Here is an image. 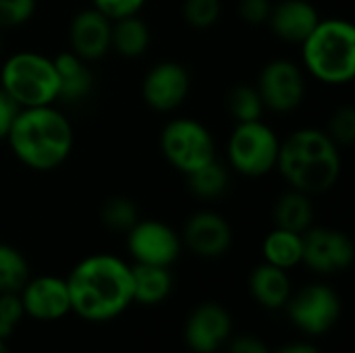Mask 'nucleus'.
Here are the masks:
<instances>
[{
    "label": "nucleus",
    "instance_id": "35",
    "mask_svg": "<svg viewBox=\"0 0 355 353\" xmlns=\"http://www.w3.org/2000/svg\"><path fill=\"white\" fill-rule=\"evenodd\" d=\"M17 110H19V106L0 89V141H4L6 139V135H8V129H10V125H12V121H15V114H17Z\"/></svg>",
    "mask_w": 355,
    "mask_h": 353
},
{
    "label": "nucleus",
    "instance_id": "18",
    "mask_svg": "<svg viewBox=\"0 0 355 353\" xmlns=\"http://www.w3.org/2000/svg\"><path fill=\"white\" fill-rule=\"evenodd\" d=\"M52 60L58 79V100L64 104L85 102L94 89V73L89 62L71 50L58 52Z\"/></svg>",
    "mask_w": 355,
    "mask_h": 353
},
{
    "label": "nucleus",
    "instance_id": "8",
    "mask_svg": "<svg viewBox=\"0 0 355 353\" xmlns=\"http://www.w3.org/2000/svg\"><path fill=\"white\" fill-rule=\"evenodd\" d=\"M285 308L291 322L312 337L329 333L341 316V300L337 291L322 283H312L297 293H291Z\"/></svg>",
    "mask_w": 355,
    "mask_h": 353
},
{
    "label": "nucleus",
    "instance_id": "17",
    "mask_svg": "<svg viewBox=\"0 0 355 353\" xmlns=\"http://www.w3.org/2000/svg\"><path fill=\"white\" fill-rule=\"evenodd\" d=\"M266 23L279 40L302 44L320 23V15L310 0H279Z\"/></svg>",
    "mask_w": 355,
    "mask_h": 353
},
{
    "label": "nucleus",
    "instance_id": "11",
    "mask_svg": "<svg viewBox=\"0 0 355 353\" xmlns=\"http://www.w3.org/2000/svg\"><path fill=\"white\" fill-rule=\"evenodd\" d=\"M355 250L347 233L329 227H310L304 233L302 264L318 275L343 273L352 266Z\"/></svg>",
    "mask_w": 355,
    "mask_h": 353
},
{
    "label": "nucleus",
    "instance_id": "36",
    "mask_svg": "<svg viewBox=\"0 0 355 353\" xmlns=\"http://www.w3.org/2000/svg\"><path fill=\"white\" fill-rule=\"evenodd\" d=\"M270 353H320L314 345H308V343H293V345H285L277 352Z\"/></svg>",
    "mask_w": 355,
    "mask_h": 353
},
{
    "label": "nucleus",
    "instance_id": "6",
    "mask_svg": "<svg viewBox=\"0 0 355 353\" xmlns=\"http://www.w3.org/2000/svg\"><path fill=\"white\" fill-rule=\"evenodd\" d=\"M281 139L262 119L237 123L227 141V160L243 177H264L277 169Z\"/></svg>",
    "mask_w": 355,
    "mask_h": 353
},
{
    "label": "nucleus",
    "instance_id": "31",
    "mask_svg": "<svg viewBox=\"0 0 355 353\" xmlns=\"http://www.w3.org/2000/svg\"><path fill=\"white\" fill-rule=\"evenodd\" d=\"M25 316L19 293H0V339H8Z\"/></svg>",
    "mask_w": 355,
    "mask_h": 353
},
{
    "label": "nucleus",
    "instance_id": "3",
    "mask_svg": "<svg viewBox=\"0 0 355 353\" xmlns=\"http://www.w3.org/2000/svg\"><path fill=\"white\" fill-rule=\"evenodd\" d=\"M275 171L291 189L324 193L341 177V152L324 129L302 127L281 141Z\"/></svg>",
    "mask_w": 355,
    "mask_h": 353
},
{
    "label": "nucleus",
    "instance_id": "32",
    "mask_svg": "<svg viewBox=\"0 0 355 353\" xmlns=\"http://www.w3.org/2000/svg\"><path fill=\"white\" fill-rule=\"evenodd\" d=\"M148 0H92V6L100 10L104 17L110 21L129 17V15H139V10L146 6Z\"/></svg>",
    "mask_w": 355,
    "mask_h": 353
},
{
    "label": "nucleus",
    "instance_id": "20",
    "mask_svg": "<svg viewBox=\"0 0 355 353\" xmlns=\"http://www.w3.org/2000/svg\"><path fill=\"white\" fill-rule=\"evenodd\" d=\"M133 304L156 306L162 304L173 293V275L166 266L152 264H133Z\"/></svg>",
    "mask_w": 355,
    "mask_h": 353
},
{
    "label": "nucleus",
    "instance_id": "38",
    "mask_svg": "<svg viewBox=\"0 0 355 353\" xmlns=\"http://www.w3.org/2000/svg\"><path fill=\"white\" fill-rule=\"evenodd\" d=\"M0 52H2V35H0Z\"/></svg>",
    "mask_w": 355,
    "mask_h": 353
},
{
    "label": "nucleus",
    "instance_id": "14",
    "mask_svg": "<svg viewBox=\"0 0 355 353\" xmlns=\"http://www.w3.org/2000/svg\"><path fill=\"white\" fill-rule=\"evenodd\" d=\"M233 320L227 308L214 302L200 304L185 322V343L196 353H216L231 337Z\"/></svg>",
    "mask_w": 355,
    "mask_h": 353
},
{
    "label": "nucleus",
    "instance_id": "21",
    "mask_svg": "<svg viewBox=\"0 0 355 353\" xmlns=\"http://www.w3.org/2000/svg\"><path fill=\"white\" fill-rule=\"evenodd\" d=\"M150 27L139 15L114 19L110 25V50L123 58H139L150 48Z\"/></svg>",
    "mask_w": 355,
    "mask_h": 353
},
{
    "label": "nucleus",
    "instance_id": "12",
    "mask_svg": "<svg viewBox=\"0 0 355 353\" xmlns=\"http://www.w3.org/2000/svg\"><path fill=\"white\" fill-rule=\"evenodd\" d=\"M191 89V77L185 64L162 60L154 64L141 81V98L156 112L177 110Z\"/></svg>",
    "mask_w": 355,
    "mask_h": 353
},
{
    "label": "nucleus",
    "instance_id": "24",
    "mask_svg": "<svg viewBox=\"0 0 355 353\" xmlns=\"http://www.w3.org/2000/svg\"><path fill=\"white\" fill-rule=\"evenodd\" d=\"M187 181V189L198 198V200H218L220 196L227 193L229 189V171L225 164H220L218 160H212L204 166H200L198 171L185 175Z\"/></svg>",
    "mask_w": 355,
    "mask_h": 353
},
{
    "label": "nucleus",
    "instance_id": "23",
    "mask_svg": "<svg viewBox=\"0 0 355 353\" xmlns=\"http://www.w3.org/2000/svg\"><path fill=\"white\" fill-rule=\"evenodd\" d=\"M262 256H264V262H268V264H272L277 268H283V270L295 268L297 264H302L304 235L275 227L264 237Z\"/></svg>",
    "mask_w": 355,
    "mask_h": 353
},
{
    "label": "nucleus",
    "instance_id": "15",
    "mask_svg": "<svg viewBox=\"0 0 355 353\" xmlns=\"http://www.w3.org/2000/svg\"><path fill=\"white\" fill-rule=\"evenodd\" d=\"M19 295L25 314L42 322L60 320L71 312L67 279H58L52 275H44L35 279L29 277V281L23 285Z\"/></svg>",
    "mask_w": 355,
    "mask_h": 353
},
{
    "label": "nucleus",
    "instance_id": "5",
    "mask_svg": "<svg viewBox=\"0 0 355 353\" xmlns=\"http://www.w3.org/2000/svg\"><path fill=\"white\" fill-rule=\"evenodd\" d=\"M0 89L19 108L54 104L58 100L54 60L33 50L10 54L0 67Z\"/></svg>",
    "mask_w": 355,
    "mask_h": 353
},
{
    "label": "nucleus",
    "instance_id": "34",
    "mask_svg": "<svg viewBox=\"0 0 355 353\" xmlns=\"http://www.w3.org/2000/svg\"><path fill=\"white\" fill-rule=\"evenodd\" d=\"M229 353H270V350L262 339L254 335H241L229 343Z\"/></svg>",
    "mask_w": 355,
    "mask_h": 353
},
{
    "label": "nucleus",
    "instance_id": "30",
    "mask_svg": "<svg viewBox=\"0 0 355 353\" xmlns=\"http://www.w3.org/2000/svg\"><path fill=\"white\" fill-rule=\"evenodd\" d=\"M35 0H0V31L25 25L35 15Z\"/></svg>",
    "mask_w": 355,
    "mask_h": 353
},
{
    "label": "nucleus",
    "instance_id": "29",
    "mask_svg": "<svg viewBox=\"0 0 355 353\" xmlns=\"http://www.w3.org/2000/svg\"><path fill=\"white\" fill-rule=\"evenodd\" d=\"M329 137L339 146L347 148L355 141V110L352 106H341L333 112L329 127L324 129Z\"/></svg>",
    "mask_w": 355,
    "mask_h": 353
},
{
    "label": "nucleus",
    "instance_id": "9",
    "mask_svg": "<svg viewBox=\"0 0 355 353\" xmlns=\"http://www.w3.org/2000/svg\"><path fill=\"white\" fill-rule=\"evenodd\" d=\"M256 89L262 98L264 110L279 114L293 112L306 96L304 69L287 58L270 60L258 77Z\"/></svg>",
    "mask_w": 355,
    "mask_h": 353
},
{
    "label": "nucleus",
    "instance_id": "28",
    "mask_svg": "<svg viewBox=\"0 0 355 353\" xmlns=\"http://www.w3.org/2000/svg\"><path fill=\"white\" fill-rule=\"evenodd\" d=\"M183 19L196 29H208L218 23L223 12V0H183Z\"/></svg>",
    "mask_w": 355,
    "mask_h": 353
},
{
    "label": "nucleus",
    "instance_id": "10",
    "mask_svg": "<svg viewBox=\"0 0 355 353\" xmlns=\"http://www.w3.org/2000/svg\"><path fill=\"white\" fill-rule=\"evenodd\" d=\"M127 250L135 264L171 268L181 256V235L162 221H137L127 231Z\"/></svg>",
    "mask_w": 355,
    "mask_h": 353
},
{
    "label": "nucleus",
    "instance_id": "1",
    "mask_svg": "<svg viewBox=\"0 0 355 353\" xmlns=\"http://www.w3.org/2000/svg\"><path fill=\"white\" fill-rule=\"evenodd\" d=\"M71 312L89 322L121 316L133 304L131 266L112 254L83 258L67 277Z\"/></svg>",
    "mask_w": 355,
    "mask_h": 353
},
{
    "label": "nucleus",
    "instance_id": "27",
    "mask_svg": "<svg viewBox=\"0 0 355 353\" xmlns=\"http://www.w3.org/2000/svg\"><path fill=\"white\" fill-rule=\"evenodd\" d=\"M100 218L106 229H110L114 233H127L139 221V210L131 198L112 196L102 204Z\"/></svg>",
    "mask_w": 355,
    "mask_h": 353
},
{
    "label": "nucleus",
    "instance_id": "7",
    "mask_svg": "<svg viewBox=\"0 0 355 353\" xmlns=\"http://www.w3.org/2000/svg\"><path fill=\"white\" fill-rule=\"evenodd\" d=\"M160 150L166 162L183 175L216 160V144L210 129L196 119H173L160 133Z\"/></svg>",
    "mask_w": 355,
    "mask_h": 353
},
{
    "label": "nucleus",
    "instance_id": "13",
    "mask_svg": "<svg viewBox=\"0 0 355 353\" xmlns=\"http://www.w3.org/2000/svg\"><path fill=\"white\" fill-rule=\"evenodd\" d=\"M181 243L187 246L196 256L214 260L229 252L233 243V231L223 214L214 210H198L187 218Z\"/></svg>",
    "mask_w": 355,
    "mask_h": 353
},
{
    "label": "nucleus",
    "instance_id": "19",
    "mask_svg": "<svg viewBox=\"0 0 355 353\" xmlns=\"http://www.w3.org/2000/svg\"><path fill=\"white\" fill-rule=\"evenodd\" d=\"M250 293L262 308L268 310L285 308V304L293 293L287 270L277 268L268 262L256 266L250 275Z\"/></svg>",
    "mask_w": 355,
    "mask_h": 353
},
{
    "label": "nucleus",
    "instance_id": "26",
    "mask_svg": "<svg viewBox=\"0 0 355 353\" xmlns=\"http://www.w3.org/2000/svg\"><path fill=\"white\" fill-rule=\"evenodd\" d=\"M227 110L235 119V123H250L262 119L264 104L256 85L237 83L235 87H231V92L227 94Z\"/></svg>",
    "mask_w": 355,
    "mask_h": 353
},
{
    "label": "nucleus",
    "instance_id": "25",
    "mask_svg": "<svg viewBox=\"0 0 355 353\" xmlns=\"http://www.w3.org/2000/svg\"><path fill=\"white\" fill-rule=\"evenodd\" d=\"M29 281V264L25 256L8 246L0 243V293H19Z\"/></svg>",
    "mask_w": 355,
    "mask_h": 353
},
{
    "label": "nucleus",
    "instance_id": "22",
    "mask_svg": "<svg viewBox=\"0 0 355 353\" xmlns=\"http://www.w3.org/2000/svg\"><path fill=\"white\" fill-rule=\"evenodd\" d=\"M272 221H275V227L279 229H287V231L304 235L314 223L312 198L304 191L289 187L285 193L277 198L272 206Z\"/></svg>",
    "mask_w": 355,
    "mask_h": 353
},
{
    "label": "nucleus",
    "instance_id": "2",
    "mask_svg": "<svg viewBox=\"0 0 355 353\" xmlns=\"http://www.w3.org/2000/svg\"><path fill=\"white\" fill-rule=\"evenodd\" d=\"M15 158L40 173H48L67 162L75 135L71 121L54 106L19 108L6 135Z\"/></svg>",
    "mask_w": 355,
    "mask_h": 353
},
{
    "label": "nucleus",
    "instance_id": "4",
    "mask_svg": "<svg viewBox=\"0 0 355 353\" xmlns=\"http://www.w3.org/2000/svg\"><path fill=\"white\" fill-rule=\"evenodd\" d=\"M304 69L320 83L345 85L355 75V27L345 19H320L300 44Z\"/></svg>",
    "mask_w": 355,
    "mask_h": 353
},
{
    "label": "nucleus",
    "instance_id": "37",
    "mask_svg": "<svg viewBox=\"0 0 355 353\" xmlns=\"http://www.w3.org/2000/svg\"><path fill=\"white\" fill-rule=\"evenodd\" d=\"M0 353H10L8 345H6V339H0Z\"/></svg>",
    "mask_w": 355,
    "mask_h": 353
},
{
    "label": "nucleus",
    "instance_id": "16",
    "mask_svg": "<svg viewBox=\"0 0 355 353\" xmlns=\"http://www.w3.org/2000/svg\"><path fill=\"white\" fill-rule=\"evenodd\" d=\"M110 25L112 21L94 6L79 10L69 23V50L87 62L104 58L110 52Z\"/></svg>",
    "mask_w": 355,
    "mask_h": 353
},
{
    "label": "nucleus",
    "instance_id": "33",
    "mask_svg": "<svg viewBox=\"0 0 355 353\" xmlns=\"http://www.w3.org/2000/svg\"><path fill=\"white\" fill-rule=\"evenodd\" d=\"M239 17L250 25H264L270 17L272 2L270 0H239L237 4Z\"/></svg>",
    "mask_w": 355,
    "mask_h": 353
}]
</instances>
